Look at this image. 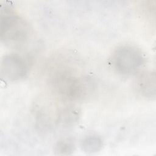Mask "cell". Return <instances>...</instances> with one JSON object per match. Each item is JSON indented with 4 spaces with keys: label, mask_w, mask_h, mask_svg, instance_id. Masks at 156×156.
I'll use <instances>...</instances> for the list:
<instances>
[{
    "label": "cell",
    "mask_w": 156,
    "mask_h": 156,
    "mask_svg": "<svg viewBox=\"0 0 156 156\" xmlns=\"http://www.w3.org/2000/svg\"><path fill=\"white\" fill-rule=\"evenodd\" d=\"M49 82L54 92L63 101H77L85 93L82 79L69 68H63L55 70L51 74Z\"/></svg>",
    "instance_id": "obj_1"
},
{
    "label": "cell",
    "mask_w": 156,
    "mask_h": 156,
    "mask_svg": "<svg viewBox=\"0 0 156 156\" xmlns=\"http://www.w3.org/2000/svg\"><path fill=\"white\" fill-rule=\"evenodd\" d=\"M30 34L27 21L15 13L10 7L2 10L0 21L1 40L7 44H15L25 41Z\"/></svg>",
    "instance_id": "obj_2"
},
{
    "label": "cell",
    "mask_w": 156,
    "mask_h": 156,
    "mask_svg": "<svg viewBox=\"0 0 156 156\" xmlns=\"http://www.w3.org/2000/svg\"><path fill=\"white\" fill-rule=\"evenodd\" d=\"M145 58L141 52L130 45H122L114 50L111 57V63L119 74L129 76L138 71L144 63Z\"/></svg>",
    "instance_id": "obj_3"
},
{
    "label": "cell",
    "mask_w": 156,
    "mask_h": 156,
    "mask_svg": "<svg viewBox=\"0 0 156 156\" xmlns=\"http://www.w3.org/2000/svg\"><path fill=\"white\" fill-rule=\"evenodd\" d=\"M29 68L26 61L17 54L4 55L1 62V77L8 82L21 80L27 76Z\"/></svg>",
    "instance_id": "obj_4"
},
{
    "label": "cell",
    "mask_w": 156,
    "mask_h": 156,
    "mask_svg": "<svg viewBox=\"0 0 156 156\" xmlns=\"http://www.w3.org/2000/svg\"><path fill=\"white\" fill-rule=\"evenodd\" d=\"M155 74L146 71L139 74L134 81V90L136 94L143 98L152 99L155 97Z\"/></svg>",
    "instance_id": "obj_5"
},
{
    "label": "cell",
    "mask_w": 156,
    "mask_h": 156,
    "mask_svg": "<svg viewBox=\"0 0 156 156\" xmlns=\"http://www.w3.org/2000/svg\"><path fill=\"white\" fill-rule=\"evenodd\" d=\"M79 118V110L73 106H69L60 110L58 113L57 120L58 122L62 126H69L76 123Z\"/></svg>",
    "instance_id": "obj_6"
},
{
    "label": "cell",
    "mask_w": 156,
    "mask_h": 156,
    "mask_svg": "<svg viewBox=\"0 0 156 156\" xmlns=\"http://www.w3.org/2000/svg\"><path fill=\"white\" fill-rule=\"evenodd\" d=\"M103 146L102 139L97 135H89L83 138L80 143L82 150L88 154L99 151Z\"/></svg>",
    "instance_id": "obj_7"
},
{
    "label": "cell",
    "mask_w": 156,
    "mask_h": 156,
    "mask_svg": "<svg viewBox=\"0 0 156 156\" xmlns=\"http://www.w3.org/2000/svg\"><path fill=\"white\" fill-rule=\"evenodd\" d=\"M76 146L73 139L71 137H65L57 143L55 152L58 155H70L75 150Z\"/></svg>",
    "instance_id": "obj_8"
}]
</instances>
